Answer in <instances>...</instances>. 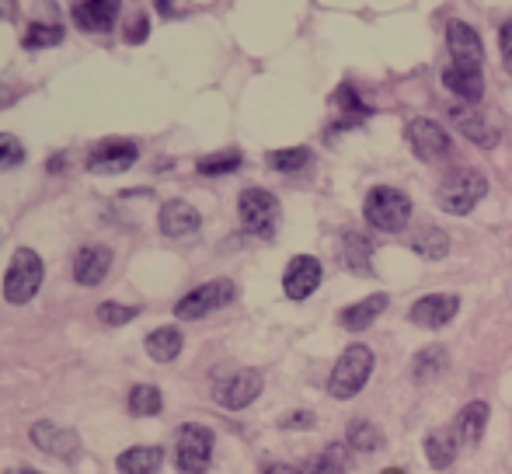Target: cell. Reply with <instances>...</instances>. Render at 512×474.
<instances>
[{
  "mask_svg": "<svg viewBox=\"0 0 512 474\" xmlns=\"http://www.w3.org/2000/svg\"><path fill=\"white\" fill-rule=\"evenodd\" d=\"M373 366H377V356H373V349L363 346V342H352L349 349H342L338 363L331 366L328 394H331V398H338V401L356 398V394L366 387V380L373 377Z\"/></svg>",
  "mask_w": 512,
  "mask_h": 474,
  "instance_id": "cell-1",
  "label": "cell"
},
{
  "mask_svg": "<svg viewBox=\"0 0 512 474\" xmlns=\"http://www.w3.org/2000/svg\"><path fill=\"white\" fill-rule=\"evenodd\" d=\"M488 192V178L478 168H453L450 175H443L436 189V203L443 213L450 217H467L474 206L485 199Z\"/></svg>",
  "mask_w": 512,
  "mask_h": 474,
  "instance_id": "cell-2",
  "label": "cell"
},
{
  "mask_svg": "<svg viewBox=\"0 0 512 474\" xmlns=\"http://www.w3.org/2000/svg\"><path fill=\"white\" fill-rule=\"evenodd\" d=\"M363 213H366V220H370V227H377V231L401 234L411 220V199H408V192L394 189V185H377V189H370V196H366Z\"/></svg>",
  "mask_w": 512,
  "mask_h": 474,
  "instance_id": "cell-3",
  "label": "cell"
},
{
  "mask_svg": "<svg viewBox=\"0 0 512 474\" xmlns=\"http://www.w3.org/2000/svg\"><path fill=\"white\" fill-rule=\"evenodd\" d=\"M42 276H46V265H42L39 251L35 248H18L11 255V265L4 272V300L14 307L28 304V300L39 293Z\"/></svg>",
  "mask_w": 512,
  "mask_h": 474,
  "instance_id": "cell-4",
  "label": "cell"
},
{
  "mask_svg": "<svg viewBox=\"0 0 512 474\" xmlns=\"http://www.w3.org/2000/svg\"><path fill=\"white\" fill-rule=\"evenodd\" d=\"M213 447H216V433L203 422H185L178 429V443H175V468L178 474H206L213 464Z\"/></svg>",
  "mask_w": 512,
  "mask_h": 474,
  "instance_id": "cell-5",
  "label": "cell"
},
{
  "mask_svg": "<svg viewBox=\"0 0 512 474\" xmlns=\"http://www.w3.org/2000/svg\"><path fill=\"white\" fill-rule=\"evenodd\" d=\"M237 213H241V227L251 237L272 241L279 231V199L269 189H244L237 196Z\"/></svg>",
  "mask_w": 512,
  "mask_h": 474,
  "instance_id": "cell-6",
  "label": "cell"
},
{
  "mask_svg": "<svg viewBox=\"0 0 512 474\" xmlns=\"http://www.w3.org/2000/svg\"><path fill=\"white\" fill-rule=\"evenodd\" d=\"M237 297V286L230 283V279H209V283L196 286V290H189L182 300L175 304V318L178 321H199L206 318V314L220 311V307L234 304Z\"/></svg>",
  "mask_w": 512,
  "mask_h": 474,
  "instance_id": "cell-7",
  "label": "cell"
},
{
  "mask_svg": "<svg viewBox=\"0 0 512 474\" xmlns=\"http://www.w3.org/2000/svg\"><path fill=\"white\" fill-rule=\"evenodd\" d=\"M405 136L418 161H443L453 154V136L436 119H411Z\"/></svg>",
  "mask_w": 512,
  "mask_h": 474,
  "instance_id": "cell-8",
  "label": "cell"
},
{
  "mask_svg": "<svg viewBox=\"0 0 512 474\" xmlns=\"http://www.w3.org/2000/svg\"><path fill=\"white\" fill-rule=\"evenodd\" d=\"M265 380L258 370H237L230 373L227 380H216L213 384V398L220 408H227V412H241V408H248L251 401L262 394Z\"/></svg>",
  "mask_w": 512,
  "mask_h": 474,
  "instance_id": "cell-9",
  "label": "cell"
},
{
  "mask_svg": "<svg viewBox=\"0 0 512 474\" xmlns=\"http://www.w3.org/2000/svg\"><path fill=\"white\" fill-rule=\"evenodd\" d=\"M457 311H460V297L457 293H425V297H418L415 304H411V311H408V318H411V325H418V328H446L453 318H457Z\"/></svg>",
  "mask_w": 512,
  "mask_h": 474,
  "instance_id": "cell-10",
  "label": "cell"
},
{
  "mask_svg": "<svg viewBox=\"0 0 512 474\" xmlns=\"http://www.w3.org/2000/svg\"><path fill=\"white\" fill-rule=\"evenodd\" d=\"M140 161V147L133 140H105L88 154L91 175H122Z\"/></svg>",
  "mask_w": 512,
  "mask_h": 474,
  "instance_id": "cell-11",
  "label": "cell"
},
{
  "mask_svg": "<svg viewBox=\"0 0 512 474\" xmlns=\"http://www.w3.org/2000/svg\"><path fill=\"white\" fill-rule=\"evenodd\" d=\"M446 49H450L453 63L460 67H485V46H481V35L474 32L467 21L453 18L446 25Z\"/></svg>",
  "mask_w": 512,
  "mask_h": 474,
  "instance_id": "cell-12",
  "label": "cell"
},
{
  "mask_svg": "<svg viewBox=\"0 0 512 474\" xmlns=\"http://www.w3.org/2000/svg\"><path fill=\"white\" fill-rule=\"evenodd\" d=\"M321 279H324L321 262H317L314 255H297V258H290V265H286V272H283V293L290 300H307L310 293L321 286Z\"/></svg>",
  "mask_w": 512,
  "mask_h": 474,
  "instance_id": "cell-13",
  "label": "cell"
},
{
  "mask_svg": "<svg viewBox=\"0 0 512 474\" xmlns=\"http://www.w3.org/2000/svg\"><path fill=\"white\" fill-rule=\"evenodd\" d=\"M28 436H32V443L42 450V454L60 457V461H74V457L81 454V440H77V433L56 426V422H46V419L35 422Z\"/></svg>",
  "mask_w": 512,
  "mask_h": 474,
  "instance_id": "cell-14",
  "label": "cell"
},
{
  "mask_svg": "<svg viewBox=\"0 0 512 474\" xmlns=\"http://www.w3.org/2000/svg\"><path fill=\"white\" fill-rule=\"evenodd\" d=\"M157 227H161V234L171 237V241H182V237H192L203 227V217H199L196 206L185 203V199H168V203L161 206V213H157Z\"/></svg>",
  "mask_w": 512,
  "mask_h": 474,
  "instance_id": "cell-15",
  "label": "cell"
},
{
  "mask_svg": "<svg viewBox=\"0 0 512 474\" xmlns=\"http://www.w3.org/2000/svg\"><path fill=\"white\" fill-rule=\"evenodd\" d=\"M450 119H453V126H457L471 143H478V147L492 150L495 143H499V129H495L492 122L481 116L478 105H464V102L450 105Z\"/></svg>",
  "mask_w": 512,
  "mask_h": 474,
  "instance_id": "cell-16",
  "label": "cell"
},
{
  "mask_svg": "<svg viewBox=\"0 0 512 474\" xmlns=\"http://www.w3.org/2000/svg\"><path fill=\"white\" fill-rule=\"evenodd\" d=\"M443 84H446V91H453L464 105H478L481 98H485V74H481V67L450 63V67L443 70Z\"/></svg>",
  "mask_w": 512,
  "mask_h": 474,
  "instance_id": "cell-17",
  "label": "cell"
},
{
  "mask_svg": "<svg viewBox=\"0 0 512 474\" xmlns=\"http://www.w3.org/2000/svg\"><path fill=\"white\" fill-rule=\"evenodd\" d=\"M108 269H112V248H105V244H88V248L77 251V258H74V279L81 286L105 283Z\"/></svg>",
  "mask_w": 512,
  "mask_h": 474,
  "instance_id": "cell-18",
  "label": "cell"
},
{
  "mask_svg": "<svg viewBox=\"0 0 512 474\" xmlns=\"http://www.w3.org/2000/svg\"><path fill=\"white\" fill-rule=\"evenodd\" d=\"M488 415H492V408H488L485 401L464 405L457 412V419H453V436H457L464 447H478L481 436H485V429H488Z\"/></svg>",
  "mask_w": 512,
  "mask_h": 474,
  "instance_id": "cell-19",
  "label": "cell"
},
{
  "mask_svg": "<svg viewBox=\"0 0 512 474\" xmlns=\"http://www.w3.org/2000/svg\"><path fill=\"white\" fill-rule=\"evenodd\" d=\"M74 21L84 32H112L119 21V4L115 0H84V4H74Z\"/></svg>",
  "mask_w": 512,
  "mask_h": 474,
  "instance_id": "cell-20",
  "label": "cell"
},
{
  "mask_svg": "<svg viewBox=\"0 0 512 474\" xmlns=\"http://www.w3.org/2000/svg\"><path fill=\"white\" fill-rule=\"evenodd\" d=\"M384 311H387V293H370V297H363L359 304L345 307V311L338 314V325H342L345 332H363V328H370Z\"/></svg>",
  "mask_w": 512,
  "mask_h": 474,
  "instance_id": "cell-21",
  "label": "cell"
},
{
  "mask_svg": "<svg viewBox=\"0 0 512 474\" xmlns=\"http://www.w3.org/2000/svg\"><path fill=\"white\" fill-rule=\"evenodd\" d=\"M143 349H147V356L154 359V363H171V359H178V353L185 349V335L178 332L175 325H161L143 339Z\"/></svg>",
  "mask_w": 512,
  "mask_h": 474,
  "instance_id": "cell-22",
  "label": "cell"
},
{
  "mask_svg": "<svg viewBox=\"0 0 512 474\" xmlns=\"http://www.w3.org/2000/svg\"><path fill=\"white\" fill-rule=\"evenodd\" d=\"M331 105L342 112V119H338L331 129H356V126H363V122L370 119V105H363V98L356 95V88H352V84H342V88L331 95Z\"/></svg>",
  "mask_w": 512,
  "mask_h": 474,
  "instance_id": "cell-23",
  "label": "cell"
},
{
  "mask_svg": "<svg viewBox=\"0 0 512 474\" xmlns=\"http://www.w3.org/2000/svg\"><path fill=\"white\" fill-rule=\"evenodd\" d=\"M164 464V447H133L115 457L119 474H157Z\"/></svg>",
  "mask_w": 512,
  "mask_h": 474,
  "instance_id": "cell-24",
  "label": "cell"
},
{
  "mask_svg": "<svg viewBox=\"0 0 512 474\" xmlns=\"http://www.w3.org/2000/svg\"><path fill=\"white\" fill-rule=\"evenodd\" d=\"M457 450H460V440L453 436V426H443V429H432L425 436V457L436 471H446L453 461H457Z\"/></svg>",
  "mask_w": 512,
  "mask_h": 474,
  "instance_id": "cell-25",
  "label": "cell"
},
{
  "mask_svg": "<svg viewBox=\"0 0 512 474\" xmlns=\"http://www.w3.org/2000/svg\"><path fill=\"white\" fill-rule=\"evenodd\" d=\"M349 468H352L349 447H342V443H328L321 454L310 457L304 474H349Z\"/></svg>",
  "mask_w": 512,
  "mask_h": 474,
  "instance_id": "cell-26",
  "label": "cell"
},
{
  "mask_svg": "<svg viewBox=\"0 0 512 474\" xmlns=\"http://www.w3.org/2000/svg\"><path fill=\"white\" fill-rule=\"evenodd\" d=\"M345 447L356 450V454H377V450H384V433H380L377 422L356 419L345 433Z\"/></svg>",
  "mask_w": 512,
  "mask_h": 474,
  "instance_id": "cell-27",
  "label": "cell"
},
{
  "mask_svg": "<svg viewBox=\"0 0 512 474\" xmlns=\"http://www.w3.org/2000/svg\"><path fill=\"white\" fill-rule=\"evenodd\" d=\"M342 262L349 265L352 272H359V276H366V272H373V244L366 241L363 234H345V241H342Z\"/></svg>",
  "mask_w": 512,
  "mask_h": 474,
  "instance_id": "cell-28",
  "label": "cell"
},
{
  "mask_svg": "<svg viewBox=\"0 0 512 474\" xmlns=\"http://www.w3.org/2000/svg\"><path fill=\"white\" fill-rule=\"evenodd\" d=\"M129 412L140 415V419L161 415L164 412V394H161V387H154V384H136L133 391H129Z\"/></svg>",
  "mask_w": 512,
  "mask_h": 474,
  "instance_id": "cell-29",
  "label": "cell"
},
{
  "mask_svg": "<svg viewBox=\"0 0 512 474\" xmlns=\"http://www.w3.org/2000/svg\"><path fill=\"white\" fill-rule=\"evenodd\" d=\"M63 42V25H56V21H32L25 32V39H21V46L25 49H53Z\"/></svg>",
  "mask_w": 512,
  "mask_h": 474,
  "instance_id": "cell-30",
  "label": "cell"
},
{
  "mask_svg": "<svg viewBox=\"0 0 512 474\" xmlns=\"http://www.w3.org/2000/svg\"><path fill=\"white\" fill-rule=\"evenodd\" d=\"M415 255H422L425 262H439V258L450 255V234L439 231V227H429V231H422L415 237Z\"/></svg>",
  "mask_w": 512,
  "mask_h": 474,
  "instance_id": "cell-31",
  "label": "cell"
},
{
  "mask_svg": "<svg viewBox=\"0 0 512 474\" xmlns=\"http://www.w3.org/2000/svg\"><path fill=\"white\" fill-rule=\"evenodd\" d=\"M446 349L443 346H429V349H422V353L415 356V366H411V373H415V380L418 384H425V380H436L439 373L446 370Z\"/></svg>",
  "mask_w": 512,
  "mask_h": 474,
  "instance_id": "cell-32",
  "label": "cell"
},
{
  "mask_svg": "<svg viewBox=\"0 0 512 474\" xmlns=\"http://www.w3.org/2000/svg\"><path fill=\"white\" fill-rule=\"evenodd\" d=\"M310 147H286V150H269L265 154V164H269L272 171H283V175H290V171H300L310 164Z\"/></svg>",
  "mask_w": 512,
  "mask_h": 474,
  "instance_id": "cell-33",
  "label": "cell"
},
{
  "mask_svg": "<svg viewBox=\"0 0 512 474\" xmlns=\"http://www.w3.org/2000/svg\"><path fill=\"white\" fill-rule=\"evenodd\" d=\"M244 164V157L237 150H223V154H209V157H199V175H230Z\"/></svg>",
  "mask_w": 512,
  "mask_h": 474,
  "instance_id": "cell-34",
  "label": "cell"
},
{
  "mask_svg": "<svg viewBox=\"0 0 512 474\" xmlns=\"http://www.w3.org/2000/svg\"><path fill=\"white\" fill-rule=\"evenodd\" d=\"M133 318H140V307L136 304H119V300H105L102 307H98V321L108 328H122L129 325Z\"/></svg>",
  "mask_w": 512,
  "mask_h": 474,
  "instance_id": "cell-35",
  "label": "cell"
},
{
  "mask_svg": "<svg viewBox=\"0 0 512 474\" xmlns=\"http://www.w3.org/2000/svg\"><path fill=\"white\" fill-rule=\"evenodd\" d=\"M25 164V147L14 133H0V168H18Z\"/></svg>",
  "mask_w": 512,
  "mask_h": 474,
  "instance_id": "cell-36",
  "label": "cell"
},
{
  "mask_svg": "<svg viewBox=\"0 0 512 474\" xmlns=\"http://www.w3.org/2000/svg\"><path fill=\"white\" fill-rule=\"evenodd\" d=\"M147 35H150V18L140 11L133 21H129V28H126V42H129V46H143V42H147Z\"/></svg>",
  "mask_w": 512,
  "mask_h": 474,
  "instance_id": "cell-37",
  "label": "cell"
},
{
  "mask_svg": "<svg viewBox=\"0 0 512 474\" xmlns=\"http://www.w3.org/2000/svg\"><path fill=\"white\" fill-rule=\"evenodd\" d=\"M499 46H502V63H506V70L512 74V18L502 21V28H499Z\"/></svg>",
  "mask_w": 512,
  "mask_h": 474,
  "instance_id": "cell-38",
  "label": "cell"
},
{
  "mask_svg": "<svg viewBox=\"0 0 512 474\" xmlns=\"http://www.w3.org/2000/svg\"><path fill=\"white\" fill-rule=\"evenodd\" d=\"M279 426H283V429H310V426H314V412H293V415H283V419H279Z\"/></svg>",
  "mask_w": 512,
  "mask_h": 474,
  "instance_id": "cell-39",
  "label": "cell"
},
{
  "mask_svg": "<svg viewBox=\"0 0 512 474\" xmlns=\"http://www.w3.org/2000/svg\"><path fill=\"white\" fill-rule=\"evenodd\" d=\"M262 474H304L297 468V464H283V461H272V464H265V471Z\"/></svg>",
  "mask_w": 512,
  "mask_h": 474,
  "instance_id": "cell-40",
  "label": "cell"
},
{
  "mask_svg": "<svg viewBox=\"0 0 512 474\" xmlns=\"http://www.w3.org/2000/svg\"><path fill=\"white\" fill-rule=\"evenodd\" d=\"M157 11L168 14V18H182V14L189 11V7H182V4H168V0H161V4H157Z\"/></svg>",
  "mask_w": 512,
  "mask_h": 474,
  "instance_id": "cell-41",
  "label": "cell"
},
{
  "mask_svg": "<svg viewBox=\"0 0 512 474\" xmlns=\"http://www.w3.org/2000/svg\"><path fill=\"white\" fill-rule=\"evenodd\" d=\"M4 474H42V471H35V468H25V464H21V468H7Z\"/></svg>",
  "mask_w": 512,
  "mask_h": 474,
  "instance_id": "cell-42",
  "label": "cell"
},
{
  "mask_svg": "<svg viewBox=\"0 0 512 474\" xmlns=\"http://www.w3.org/2000/svg\"><path fill=\"white\" fill-rule=\"evenodd\" d=\"M384 474H408V471H405V468H387Z\"/></svg>",
  "mask_w": 512,
  "mask_h": 474,
  "instance_id": "cell-43",
  "label": "cell"
}]
</instances>
